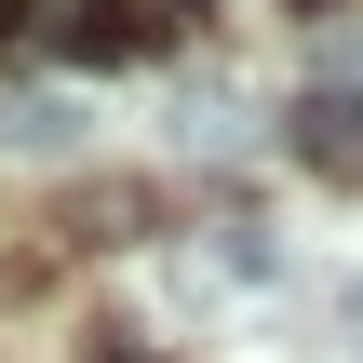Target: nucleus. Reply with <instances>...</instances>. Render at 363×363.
<instances>
[{"instance_id":"f257e3e1","label":"nucleus","mask_w":363,"mask_h":363,"mask_svg":"<svg viewBox=\"0 0 363 363\" xmlns=\"http://www.w3.org/2000/svg\"><path fill=\"white\" fill-rule=\"evenodd\" d=\"M189 27H202V0H81L67 54H175Z\"/></svg>"},{"instance_id":"f03ea898","label":"nucleus","mask_w":363,"mask_h":363,"mask_svg":"<svg viewBox=\"0 0 363 363\" xmlns=\"http://www.w3.org/2000/svg\"><path fill=\"white\" fill-rule=\"evenodd\" d=\"M296 162L310 175H363V94H310L296 108Z\"/></svg>"},{"instance_id":"7ed1b4c3","label":"nucleus","mask_w":363,"mask_h":363,"mask_svg":"<svg viewBox=\"0 0 363 363\" xmlns=\"http://www.w3.org/2000/svg\"><path fill=\"white\" fill-rule=\"evenodd\" d=\"M67 135H81V121H67L54 94H13V108H0V148H40V162H54Z\"/></svg>"},{"instance_id":"20e7f679","label":"nucleus","mask_w":363,"mask_h":363,"mask_svg":"<svg viewBox=\"0 0 363 363\" xmlns=\"http://www.w3.org/2000/svg\"><path fill=\"white\" fill-rule=\"evenodd\" d=\"M135 216H148L135 189H81V202H67V229H81V242H135Z\"/></svg>"},{"instance_id":"39448f33","label":"nucleus","mask_w":363,"mask_h":363,"mask_svg":"<svg viewBox=\"0 0 363 363\" xmlns=\"http://www.w3.org/2000/svg\"><path fill=\"white\" fill-rule=\"evenodd\" d=\"M323 94H363V27L323 13Z\"/></svg>"},{"instance_id":"423d86ee","label":"nucleus","mask_w":363,"mask_h":363,"mask_svg":"<svg viewBox=\"0 0 363 363\" xmlns=\"http://www.w3.org/2000/svg\"><path fill=\"white\" fill-rule=\"evenodd\" d=\"M40 27V40H81V0H0V40Z\"/></svg>"},{"instance_id":"0eeeda50","label":"nucleus","mask_w":363,"mask_h":363,"mask_svg":"<svg viewBox=\"0 0 363 363\" xmlns=\"http://www.w3.org/2000/svg\"><path fill=\"white\" fill-rule=\"evenodd\" d=\"M81 363H162V350H135V337H94V350H81Z\"/></svg>"}]
</instances>
